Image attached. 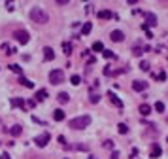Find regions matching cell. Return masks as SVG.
Wrapping results in <instances>:
<instances>
[{"label": "cell", "mask_w": 168, "mask_h": 159, "mask_svg": "<svg viewBox=\"0 0 168 159\" xmlns=\"http://www.w3.org/2000/svg\"><path fill=\"white\" fill-rule=\"evenodd\" d=\"M47 99V91L45 89H38L36 91V102H42V100Z\"/></svg>", "instance_id": "7c38bea8"}, {"label": "cell", "mask_w": 168, "mask_h": 159, "mask_svg": "<svg viewBox=\"0 0 168 159\" xmlns=\"http://www.w3.org/2000/svg\"><path fill=\"white\" fill-rule=\"evenodd\" d=\"M49 82H51L53 85H59L61 82H64V72H62L61 68L51 70V72H49Z\"/></svg>", "instance_id": "3957f363"}, {"label": "cell", "mask_w": 168, "mask_h": 159, "mask_svg": "<svg viewBox=\"0 0 168 159\" xmlns=\"http://www.w3.org/2000/svg\"><path fill=\"white\" fill-rule=\"evenodd\" d=\"M89 125H91V115H78V118H74V119L68 121V127L78 129V131H81V129H85Z\"/></svg>", "instance_id": "6da1fadb"}, {"label": "cell", "mask_w": 168, "mask_h": 159, "mask_svg": "<svg viewBox=\"0 0 168 159\" xmlns=\"http://www.w3.org/2000/svg\"><path fill=\"white\" fill-rule=\"evenodd\" d=\"M132 89H134V91H145V89H148V82L136 80V82H132Z\"/></svg>", "instance_id": "52a82bcc"}, {"label": "cell", "mask_w": 168, "mask_h": 159, "mask_svg": "<svg viewBox=\"0 0 168 159\" xmlns=\"http://www.w3.org/2000/svg\"><path fill=\"white\" fill-rule=\"evenodd\" d=\"M132 53H134L136 57H140V55H142V49H140V47H136V46H134V47H132Z\"/></svg>", "instance_id": "d6a6232c"}, {"label": "cell", "mask_w": 168, "mask_h": 159, "mask_svg": "<svg viewBox=\"0 0 168 159\" xmlns=\"http://www.w3.org/2000/svg\"><path fill=\"white\" fill-rule=\"evenodd\" d=\"M93 51H104L102 42H95V44H93Z\"/></svg>", "instance_id": "83f0119b"}, {"label": "cell", "mask_w": 168, "mask_h": 159, "mask_svg": "<svg viewBox=\"0 0 168 159\" xmlns=\"http://www.w3.org/2000/svg\"><path fill=\"white\" fill-rule=\"evenodd\" d=\"M0 159H11V157H10V154H6V151H4V154L0 155Z\"/></svg>", "instance_id": "f35d334b"}, {"label": "cell", "mask_w": 168, "mask_h": 159, "mask_svg": "<svg viewBox=\"0 0 168 159\" xmlns=\"http://www.w3.org/2000/svg\"><path fill=\"white\" fill-rule=\"evenodd\" d=\"M62 51H64V55H70L72 53V44H70V42H62Z\"/></svg>", "instance_id": "d6986e66"}, {"label": "cell", "mask_w": 168, "mask_h": 159, "mask_svg": "<svg viewBox=\"0 0 168 159\" xmlns=\"http://www.w3.org/2000/svg\"><path fill=\"white\" fill-rule=\"evenodd\" d=\"M57 99H59V102H61V104H66L68 100H70V95H68V93H59Z\"/></svg>", "instance_id": "ac0fdd59"}, {"label": "cell", "mask_w": 168, "mask_h": 159, "mask_svg": "<svg viewBox=\"0 0 168 159\" xmlns=\"http://www.w3.org/2000/svg\"><path fill=\"white\" fill-rule=\"evenodd\" d=\"M106 97H108V99H110V100H111V102H114V104H115L117 108H123V100L119 99V97L115 95L114 91H108V93H106Z\"/></svg>", "instance_id": "8992f818"}, {"label": "cell", "mask_w": 168, "mask_h": 159, "mask_svg": "<svg viewBox=\"0 0 168 159\" xmlns=\"http://www.w3.org/2000/svg\"><path fill=\"white\" fill-rule=\"evenodd\" d=\"M153 108H155V112H160V114H163V112H164V102H160V100H157V102H155V106H153Z\"/></svg>", "instance_id": "d4e9b609"}, {"label": "cell", "mask_w": 168, "mask_h": 159, "mask_svg": "<svg viewBox=\"0 0 168 159\" xmlns=\"http://www.w3.org/2000/svg\"><path fill=\"white\" fill-rule=\"evenodd\" d=\"M166 80V72H159L157 74V82H164Z\"/></svg>", "instance_id": "4dcf8cb0"}, {"label": "cell", "mask_w": 168, "mask_h": 159, "mask_svg": "<svg viewBox=\"0 0 168 159\" xmlns=\"http://www.w3.org/2000/svg\"><path fill=\"white\" fill-rule=\"evenodd\" d=\"M100 100V95H91V102H98Z\"/></svg>", "instance_id": "836d02e7"}, {"label": "cell", "mask_w": 168, "mask_h": 159, "mask_svg": "<svg viewBox=\"0 0 168 159\" xmlns=\"http://www.w3.org/2000/svg\"><path fill=\"white\" fill-rule=\"evenodd\" d=\"M19 82H21V85H23V87H29V89H32V87H34V82L26 80L25 76H19Z\"/></svg>", "instance_id": "8fae6325"}, {"label": "cell", "mask_w": 168, "mask_h": 159, "mask_svg": "<svg viewBox=\"0 0 168 159\" xmlns=\"http://www.w3.org/2000/svg\"><path fill=\"white\" fill-rule=\"evenodd\" d=\"M110 38H111V42H123V40H125V34H123L121 31H111Z\"/></svg>", "instance_id": "9c48e42d"}, {"label": "cell", "mask_w": 168, "mask_h": 159, "mask_svg": "<svg viewBox=\"0 0 168 159\" xmlns=\"http://www.w3.org/2000/svg\"><path fill=\"white\" fill-rule=\"evenodd\" d=\"M160 154H163V150H160V146H159V144H153V146H151V150H149V157L157 159V157H160Z\"/></svg>", "instance_id": "ba28073f"}, {"label": "cell", "mask_w": 168, "mask_h": 159, "mask_svg": "<svg viewBox=\"0 0 168 159\" xmlns=\"http://www.w3.org/2000/svg\"><path fill=\"white\" fill-rule=\"evenodd\" d=\"M140 68H142L144 72H148L149 70V63L148 61H142V63H140Z\"/></svg>", "instance_id": "f1b7e54d"}, {"label": "cell", "mask_w": 168, "mask_h": 159, "mask_svg": "<svg viewBox=\"0 0 168 159\" xmlns=\"http://www.w3.org/2000/svg\"><path fill=\"white\" fill-rule=\"evenodd\" d=\"M11 104L13 106H19V108H25V100L23 99H11Z\"/></svg>", "instance_id": "cb8c5ba5"}, {"label": "cell", "mask_w": 168, "mask_h": 159, "mask_svg": "<svg viewBox=\"0 0 168 159\" xmlns=\"http://www.w3.org/2000/svg\"><path fill=\"white\" fill-rule=\"evenodd\" d=\"M117 131H119V135H127L129 133V127L125 125V123H119L117 125Z\"/></svg>", "instance_id": "7402d4cb"}, {"label": "cell", "mask_w": 168, "mask_h": 159, "mask_svg": "<svg viewBox=\"0 0 168 159\" xmlns=\"http://www.w3.org/2000/svg\"><path fill=\"white\" fill-rule=\"evenodd\" d=\"M166 140H168V136H166Z\"/></svg>", "instance_id": "60d3db41"}, {"label": "cell", "mask_w": 168, "mask_h": 159, "mask_svg": "<svg viewBox=\"0 0 168 159\" xmlns=\"http://www.w3.org/2000/svg\"><path fill=\"white\" fill-rule=\"evenodd\" d=\"M102 146H104V148H108V150H114V142H111V140H104V142H102Z\"/></svg>", "instance_id": "f546056e"}, {"label": "cell", "mask_w": 168, "mask_h": 159, "mask_svg": "<svg viewBox=\"0 0 168 159\" xmlns=\"http://www.w3.org/2000/svg\"><path fill=\"white\" fill-rule=\"evenodd\" d=\"M138 110H140V114H142V115H149V114H151V106H149V104H140Z\"/></svg>", "instance_id": "9a60e30c"}, {"label": "cell", "mask_w": 168, "mask_h": 159, "mask_svg": "<svg viewBox=\"0 0 168 159\" xmlns=\"http://www.w3.org/2000/svg\"><path fill=\"white\" fill-rule=\"evenodd\" d=\"M10 133H11L13 136H19L21 133H23V129H21V125H13V127L10 129Z\"/></svg>", "instance_id": "44dd1931"}, {"label": "cell", "mask_w": 168, "mask_h": 159, "mask_svg": "<svg viewBox=\"0 0 168 159\" xmlns=\"http://www.w3.org/2000/svg\"><path fill=\"white\" fill-rule=\"evenodd\" d=\"M102 55L106 57V59H115V53L111 51V49H104V51H102Z\"/></svg>", "instance_id": "484cf974"}, {"label": "cell", "mask_w": 168, "mask_h": 159, "mask_svg": "<svg viewBox=\"0 0 168 159\" xmlns=\"http://www.w3.org/2000/svg\"><path fill=\"white\" fill-rule=\"evenodd\" d=\"M10 70H11V72H15L17 76H23V68H21L19 64H10Z\"/></svg>", "instance_id": "ffe728a7"}, {"label": "cell", "mask_w": 168, "mask_h": 159, "mask_svg": "<svg viewBox=\"0 0 168 159\" xmlns=\"http://www.w3.org/2000/svg\"><path fill=\"white\" fill-rule=\"evenodd\" d=\"M61 144H66V138H64V136H62V135H59V138H57Z\"/></svg>", "instance_id": "8d00e7d4"}, {"label": "cell", "mask_w": 168, "mask_h": 159, "mask_svg": "<svg viewBox=\"0 0 168 159\" xmlns=\"http://www.w3.org/2000/svg\"><path fill=\"white\" fill-rule=\"evenodd\" d=\"M15 40L19 42L21 46H25V44H29V40H30V34L26 32V31H23V28H21V31H15Z\"/></svg>", "instance_id": "277c9868"}, {"label": "cell", "mask_w": 168, "mask_h": 159, "mask_svg": "<svg viewBox=\"0 0 168 159\" xmlns=\"http://www.w3.org/2000/svg\"><path fill=\"white\" fill-rule=\"evenodd\" d=\"M64 118H66V114L62 112L61 108H59V110H55V112H53V119H55V121H62Z\"/></svg>", "instance_id": "4fadbf2b"}, {"label": "cell", "mask_w": 168, "mask_h": 159, "mask_svg": "<svg viewBox=\"0 0 168 159\" xmlns=\"http://www.w3.org/2000/svg\"><path fill=\"white\" fill-rule=\"evenodd\" d=\"M111 159H119V151H115V150L111 151Z\"/></svg>", "instance_id": "d590c367"}, {"label": "cell", "mask_w": 168, "mask_h": 159, "mask_svg": "<svg viewBox=\"0 0 168 159\" xmlns=\"http://www.w3.org/2000/svg\"><path fill=\"white\" fill-rule=\"evenodd\" d=\"M87 159H96V157H93V155H91V157H87Z\"/></svg>", "instance_id": "ab89813d"}, {"label": "cell", "mask_w": 168, "mask_h": 159, "mask_svg": "<svg viewBox=\"0 0 168 159\" xmlns=\"http://www.w3.org/2000/svg\"><path fill=\"white\" fill-rule=\"evenodd\" d=\"M145 17H148V23H145V25H151V27H155L157 25V15H155V13H148V15H145Z\"/></svg>", "instance_id": "5bb4252c"}, {"label": "cell", "mask_w": 168, "mask_h": 159, "mask_svg": "<svg viewBox=\"0 0 168 159\" xmlns=\"http://www.w3.org/2000/svg\"><path fill=\"white\" fill-rule=\"evenodd\" d=\"M49 140H51V135H49V133H42V135H38L36 138H34V142H36L38 148H45Z\"/></svg>", "instance_id": "5b68a950"}, {"label": "cell", "mask_w": 168, "mask_h": 159, "mask_svg": "<svg viewBox=\"0 0 168 159\" xmlns=\"http://www.w3.org/2000/svg\"><path fill=\"white\" fill-rule=\"evenodd\" d=\"M98 17L100 19H111V17H114V13H111L110 10H100L98 11Z\"/></svg>", "instance_id": "e0dca14e"}, {"label": "cell", "mask_w": 168, "mask_h": 159, "mask_svg": "<svg viewBox=\"0 0 168 159\" xmlns=\"http://www.w3.org/2000/svg\"><path fill=\"white\" fill-rule=\"evenodd\" d=\"M68 0H57V6H66Z\"/></svg>", "instance_id": "e575fe53"}, {"label": "cell", "mask_w": 168, "mask_h": 159, "mask_svg": "<svg viewBox=\"0 0 168 159\" xmlns=\"http://www.w3.org/2000/svg\"><path fill=\"white\" fill-rule=\"evenodd\" d=\"M91 31H93V25L87 21V23H83V27H81V36H87Z\"/></svg>", "instance_id": "2e32d148"}, {"label": "cell", "mask_w": 168, "mask_h": 159, "mask_svg": "<svg viewBox=\"0 0 168 159\" xmlns=\"http://www.w3.org/2000/svg\"><path fill=\"white\" fill-rule=\"evenodd\" d=\"M70 83H72V85H79V83H81V78H79L78 74L70 76Z\"/></svg>", "instance_id": "603a6c76"}, {"label": "cell", "mask_w": 168, "mask_h": 159, "mask_svg": "<svg viewBox=\"0 0 168 159\" xmlns=\"http://www.w3.org/2000/svg\"><path fill=\"white\" fill-rule=\"evenodd\" d=\"M44 59H45V61H53V59H55V51H53L51 47H45V49H44Z\"/></svg>", "instance_id": "30bf717a"}, {"label": "cell", "mask_w": 168, "mask_h": 159, "mask_svg": "<svg viewBox=\"0 0 168 159\" xmlns=\"http://www.w3.org/2000/svg\"><path fill=\"white\" fill-rule=\"evenodd\" d=\"M2 49H4V51H6V55H11V53H15V51H17V49H13V47H10L8 44H2Z\"/></svg>", "instance_id": "4316f807"}, {"label": "cell", "mask_w": 168, "mask_h": 159, "mask_svg": "<svg viewBox=\"0 0 168 159\" xmlns=\"http://www.w3.org/2000/svg\"><path fill=\"white\" fill-rule=\"evenodd\" d=\"M26 104H29V108H34V106H36V100H29Z\"/></svg>", "instance_id": "74e56055"}, {"label": "cell", "mask_w": 168, "mask_h": 159, "mask_svg": "<svg viewBox=\"0 0 168 159\" xmlns=\"http://www.w3.org/2000/svg\"><path fill=\"white\" fill-rule=\"evenodd\" d=\"M30 19L34 21V23H38V25H44V23H47V13L40 8V6H34V8L30 10Z\"/></svg>", "instance_id": "7a4b0ae2"}, {"label": "cell", "mask_w": 168, "mask_h": 159, "mask_svg": "<svg viewBox=\"0 0 168 159\" xmlns=\"http://www.w3.org/2000/svg\"><path fill=\"white\" fill-rule=\"evenodd\" d=\"M138 155H140V151H138L136 148H132V151H130V159H138Z\"/></svg>", "instance_id": "1f68e13d"}]
</instances>
